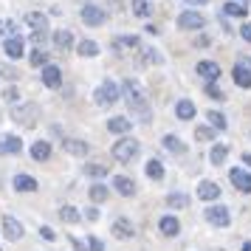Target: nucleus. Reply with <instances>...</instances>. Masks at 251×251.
Wrapping results in <instances>:
<instances>
[{
    "mask_svg": "<svg viewBox=\"0 0 251 251\" xmlns=\"http://www.w3.org/2000/svg\"><path fill=\"white\" fill-rule=\"evenodd\" d=\"M122 93H125L127 104H130V113L141 116V122H150V99H147V91H144V85L138 79H130L127 76L125 82H122Z\"/></svg>",
    "mask_w": 251,
    "mask_h": 251,
    "instance_id": "obj_1",
    "label": "nucleus"
},
{
    "mask_svg": "<svg viewBox=\"0 0 251 251\" xmlns=\"http://www.w3.org/2000/svg\"><path fill=\"white\" fill-rule=\"evenodd\" d=\"M119 96H122V91H119V85L110 79H104L99 88H96V93H93V99H96V104L99 107H113L116 102H119Z\"/></svg>",
    "mask_w": 251,
    "mask_h": 251,
    "instance_id": "obj_2",
    "label": "nucleus"
},
{
    "mask_svg": "<svg viewBox=\"0 0 251 251\" xmlns=\"http://www.w3.org/2000/svg\"><path fill=\"white\" fill-rule=\"evenodd\" d=\"M138 150H141V144H138L136 138H130V136H125V138H119L113 144V158L116 161H130V158H136L138 155Z\"/></svg>",
    "mask_w": 251,
    "mask_h": 251,
    "instance_id": "obj_3",
    "label": "nucleus"
},
{
    "mask_svg": "<svg viewBox=\"0 0 251 251\" xmlns=\"http://www.w3.org/2000/svg\"><path fill=\"white\" fill-rule=\"evenodd\" d=\"M37 116H40V107H37L34 102L17 104V107H14V110H12V119H14V122H17V125H23V127H34Z\"/></svg>",
    "mask_w": 251,
    "mask_h": 251,
    "instance_id": "obj_4",
    "label": "nucleus"
},
{
    "mask_svg": "<svg viewBox=\"0 0 251 251\" xmlns=\"http://www.w3.org/2000/svg\"><path fill=\"white\" fill-rule=\"evenodd\" d=\"M82 23L85 25H104V20H107V12H104L102 6H96V3H88V6H82Z\"/></svg>",
    "mask_w": 251,
    "mask_h": 251,
    "instance_id": "obj_5",
    "label": "nucleus"
},
{
    "mask_svg": "<svg viewBox=\"0 0 251 251\" xmlns=\"http://www.w3.org/2000/svg\"><path fill=\"white\" fill-rule=\"evenodd\" d=\"M178 25H181L183 31H201L206 25V17L201 12H195V9H189V12H181L178 14Z\"/></svg>",
    "mask_w": 251,
    "mask_h": 251,
    "instance_id": "obj_6",
    "label": "nucleus"
},
{
    "mask_svg": "<svg viewBox=\"0 0 251 251\" xmlns=\"http://www.w3.org/2000/svg\"><path fill=\"white\" fill-rule=\"evenodd\" d=\"M206 220H209L212 226H217V228H226L228 223H231V215H228L226 206L215 203V206H206Z\"/></svg>",
    "mask_w": 251,
    "mask_h": 251,
    "instance_id": "obj_7",
    "label": "nucleus"
},
{
    "mask_svg": "<svg viewBox=\"0 0 251 251\" xmlns=\"http://www.w3.org/2000/svg\"><path fill=\"white\" fill-rule=\"evenodd\" d=\"M3 234L12 240V243H17V240H23L25 228H23V223H20L14 215H3Z\"/></svg>",
    "mask_w": 251,
    "mask_h": 251,
    "instance_id": "obj_8",
    "label": "nucleus"
},
{
    "mask_svg": "<svg viewBox=\"0 0 251 251\" xmlns=\"http://www.w3.org/2000/svg\"><path fill=\"white\" fill-rule=\"evenodd\" d=\"M3 51H6V57L9 59H20L25 54V40L20 34L6 37V40H3Z\"/></svg>",
    "mask_w": 251,
    "mask_h": 251,
    "instance_id": "obj_9",
    "label": "nucleus"
},
{
    "mask_svg": "<svg viewBox=\"0 0 251 251\" xmlns=\"http://www.w3.org/2000/svg\"><path fill=\"white\" fill-rule=\"evenodd\" d=\"M62 150L71 152V155H76V158H85L91 152V144L82 141V138H62Z\"/></svg>",
    "mask_w": 251,
    "mask_h": 251,
    "instance_id": "obj_10",
    "label": "nucleus"
},
{
    "mask_svg": "<svg viewBox=\"0 0 251 251\" xmlns=\"http://www.w3.org/2000/svg\"><path fill=\"white\" fill-rule=\"evenodd\" d=\"M195 71H198V76H203L206 82H217V79H220V65L212 62V59H201Z\"/></svg>",
    "mask_w": 251,
    "mask_h": 251,
    "instance_id": "obj_11",
    "label": "nucleus"
},
{
    "mask_svg": "<svg viewBox=\"0 0 251 251\" xmlns=\"http://www.w3.org/2000/svg\"><path fill=\"white\" fill-rule=\"evenodd\" d=\"M113 237H116V240H130V237H136V226H133L127 217H116V220H113Z\"/></svg>",
    "mask_w": 251,
    "mask_h": 251,
    "instance_id": "obj_12",
    "label": "nucleus"
},
{
    "mask_svg": "<svg viewBox=\"0 0 251 251\" xmlns=\"http://www.w3.org/2000/svg\"><path fill=\"white\" fill-rule=\"evenodd\" d=\"M23 150V141L17 136H12V133H3L0 136V155H17Z\"/></svg>",
    "mask_w": 251,
    "mask_h": 251,
    "instance_id": "obj_13",
    "label": "nucleus"
},
{
    "mask_svg": "<svg viewBox=\"0 0 251 251\" xmlns=\"http://www.w3.org/2000/svg\"><path fill=\"white\" fill-rule=\"evenodd\" d=\"M228 178H231V183H234V189H240V192H251V172L240 170V167H234V170L228 172Z\"/></svg>",
    "mask_w": 251,
    "mask_h": 251,
    "instance_id": "obj_14",
    "label": "nucleus"
},
{
    "mask_svg": "<svg viewBox=\"0 0 251 251\" xmlns=\"http://www.w3.org/2000/svg\"><path fill=\"white\" fill-rule=\"evenodd\" d=\"M12 183H14V189H17V192H37V189H40L37 178H34V175H25V172H17Z\"/></svg>",
    "mask_w": 251,
    "mask_h": 251,
    "instance_id": "obj_15",
    "label": "nucleus"
},
{
    "mask_svg": "<svg viewBox=\"0 0 251 251\" xmlns=\"http://www.w3.org/2000/svg\"><path fill=\"white\" fill-rule=\"evenodd\" d=\"M158 228H161V234H164V237H178V234H181V220H178V217H172V215H164L158 220Z\"/></svg>",
    "mask_w": 251,
    "mask_h": 251,
    "instance_id": "obj_16",
    "label": "nucleus"
},
{
    "mask_svg": "<svg viewBox=\"0 0 251 251\" xmlns=\"http://www.w3.org/2000/svg\"><path fill=\"white\" fill-rule=\"evenodd\" d=\"M127 48H130V51H138V48H141V40H138L136 34H125V37H116L113 40V51L116 54H125Z\"/></svg>",
    "mask_w": 251,
    "mask_h": 251,
    "instance_id": "obj_17",
    "label": "nucleus"
},
{
    "mask_svg": "<svg viewBox=\"0 0 251 251\" xmlns=\"http://www.w3.org/2000/svg\"><path fill=\"white\" fill-rule=\"evenodd\" d=\"M43 85H46V88H59V85H62V68L48 62L46 68H43Z\"/></svg>",
    "mask_w": 251,
    "mask_h": 251,
    "instance_id": "obj_18",
    "label": "nucleus"
},
{
    "mask_svg": "<svg viewBox=\"0 0 251 251\" xmlns=\"http://www.w3.org/2000/svg\"><path fill=\"white\" fill-rule=\"evenodd\" d=\"M113 189L119 195H125V198H133V195H136V181L127 178V175H116L113 178Z\"/></svg>",
    "mask_w": 251,
    "mask_h": 251,
    "instance_id": "obj_19",
    "label": "nucleus"
},
{
    "mask_svg": "<svg viewBox=\"0 0 251 251\" xmlns=\"http://www.w3.org/2000/svg\"><path fill=\"white\" fill-rule=\"evenodd\" d=\"M130 127H133V119L130 116H113V119H107V130L110 133L125 136V133H130Z\"/></svg>",
    "mask_w": 251,
    "mask_h": 251,
    "instance_id": "obj_20",
    "label": "nucleus"
},
{
    "mask_svg": "<svg viewBox=\"0 0 251 251\" xmlns=\"http://www.w3.org/2000/svg\"><path fill=\"white\" fill-rule=\"evenodd\" d=\"M198 198L201 201H217L220 198V186L215 181H201L198 183Z\"/></svg>",
    "mask_w": 251,
    "mask_h": 251,
    "instance_id": "obj_21",
    "label": "nucleus"
},
{
    "mask_svg": "<svg viewBox=\"0 0 251 251\" xmlns=\"http://www.w3.org/2000/svg\"><path fill=\"white\" fill-rule=\"evenodd\" d=\"M25 20V25L31 28V31H48V17L46 14H40V12H28L23 17Z\"/></svg>",
    "mask_w": 251,
    "mask_h": 251,
    "instance_id": "obj_22",
    "label": "nucleus"
},
{
    "mask_svg": "<svg viewBox=\"0 0 251 251\" xmlns=\"http://www.w3.org/2000/svg\"><path fill=\"white\" fill-rule=\"evenodd\" d=\"M51 43H54V48H57V51H68V48L74 46V34H71V31H65V28H59V31H54V34H51Z\"/></svg>",
    "mask_w": 251,
    "mask_h": 251,
    "instance_id": "obj_23",
    "label": "nucleus"
},
{
    "mask_svg": "<svg viewBox=\"0 0 251 251\" xmlns=\"http://www.w3.org/2000/svg\"><path fill=\"white\" fill-rule=\"evenodd\" d=\"M231 76H234V85L237 88H251V71L246 68V65H234V71H231Z\"/></svg>",
    "mask_w": 251,
    "mask_h": 251,
    "instance_id": "obj_24",
    "label": "nucleus"
},
{
    "mask_svg": "<svg viewBox=\"0 0 251 251\" xmlns=\"http://www.w3.org/2000/svg\"><path fill=\"white\" fill-rule=\"evenodd\" d=\"M175 116L181 119V122H189L195 116V104L189 99H181V102H175Z\"/></svg>",
    "mask_w": 251,
    "mask_h": 251,
    "instance_id": "obj_25",
    "label": "nucleus"
},
{
    "mask_svg": "<svg viewBox=\"0 0 251 251\" xmlns=\"http://www.w3.org/2000/svg\"><path fill=\"white\" fill-rule=\"evenodd\" d=\"M223 14H226V17H240V20H243V17L249 14V6H246V3H237V0H231V3L223 6Z\"/></svg>",
    "mask_w": 251,
    "mask_h": 251,
    "instance_id": "obj_26",
    "label": "nucleus"
},
{
    "mask_svg": "<svg viewBox=\"0 0 251 251\" xmlns=\"http://www.w3.org/2000/svg\"><path fill=\"white\" fill-rule=\"evenodd\" d=\"M31 158L34 161H48L51 158V144H48V141H34V144H31Z\"/></svg>",
    "mask_w": 251,
    "mask_h": 251,
    "instance_id": "obj_27",
    "label": "nucleus"
},
{
    "mask_svg": "<svg viewBox=\"0 0 251 251\" xmlns=\"http://www.w3.org/2000/svg\"><path fill=\"white\" fill-rule=\"evenodd\" d=\"M130 9L136 17H150L152 14V0H130Z\"/></svg>",
    "mask_w": 251,
    "mask_h": 251,
    "instance_id": "obj_28",
    "label": "nucleus"
},
{
    "mask_svg": "<svg viewBox=\"0 0 251 251\" xmlns=\"http://www.w3.org/2000/svg\"><path fill=\"white\" fill-rule=\"evenodd\" d=\"M144 172H147V178H152V181H161V178H164V164H161L158 158H150Z\"/></svg>",
    "mask_w": 251,
    "mask_h": 251,
    "instance_id": "obj_29",
    "label": "nucleus"
},
{
    "mask_svg": "<svg viewBox=\"0 0 251 251\" xmlns=\"http://www.w3.org/2000/svg\"><path fill=\"white\" fill-rule=\"evenodd\" d=\"M167 206H172V209H186V206H189V195L170 192V195H167Z\"/></svg>",
    "mask_w": 251,
    "mask_h": 251,
    "instance_id": "obj_30",
    "label": "nucleus"
},
{
    "mask_svg": "<svg viewBox=\"0 0 251 251\" xmlns=\"http://www.w3.org/2000/svg\"><path fill=\"white\" fill-rule=\"evenodd\" d=\"M88 195H91L93 203H104L107 201V183H93L91 189H88Z\"/></svg>",
    "mask_w": 251,
    "mask_h": 251,
    "instance_id": "obj_31",
    "label": "nucleus"
},
{
    "mask_svg": "<svg viewBox=\"0 0 251 251\" xmlns=\"http://www.w3.org/2000/svg\"><path fill=\"white\" fill-rule=\"evenodd\" d=\"M206 119H209V125L215 127V130H226V127H228L226 116L220 113V110H209V113H206Z\"/></svg>",
    "mask_w": 251,
    "mask_h": 251,
    "instance_id": "obj_32",
    "label": "nucleus"
},
{
    "mask_svg": "<svg viewBox=\"0 0 251 251\" xmlns=\"http://www.w3.org/2000/svg\"><path fill=\"white\" fill-rule=\"evenodd\" d=\"M164 147L170 150V152H178V155H181V152H186V144H183L178 136H164Z\"/></svg>",
    "mask_w": 251,
    "mask_h": 251,
    "instance_id": "obj_33",
    "label": "nucleus"
},
{
    "mask_svg": "<svg viewBox=\"0 0 251 251\" xmlns=\"http://www.w3.org/2000/svg\"><path fill=\"white\" fill-rule=\"evenodd\" d=\"M226 155H228V147H226V144H215V147H212V152H209V161L220 167V164L226 161Z\"/></svg>",
    "mask_w": 251,
    "mask_h": 251,
    "instance_id": "obj_34",
    "label": "nucleus"
},
{
    "mask_svg": "<svg viewBox=\"0 0 251 251\" xmlns=\"http://www.w3.org/2000/svg\"><path fill=\"white\" fill-rule=\"evenodd\" d=\"M88 178H107V164H85Z\"/></svg>",
    "mask_w": 251,
    "mask_h": 251,
    "instance_id": "obj_35",
    "label": "nucleus"
},
{
    "mask_svg": "<svg viewBox=\"0 0 251 251\" xmlns=\"http://www.w3.org/2000/svg\"><path fill=\"white\" fill-rule=\"evenodd\" d=\"M28 62H31L34 68H46V65H48V51L34 48V51H31V57H28Z\"/></svg>",
    "mask_w": 251,
    "mask_h": 251,
    "instance_id": "obj_36",
    "label": "nucleus"
},
{
    "mask_svg": "<svg viewBox=\"0 0 251 251\" xmlns=\"http://www.w3.org/2000/svg\"><path fill=\"white\" fill-rule=\"evenodd\" d=\"M76 51H79V57H96V54H99V46H96L93 40H82Z\"/></svg>",
    "mask_w": 251,
    "mask_h": 251,
    "instance_id": "obj_37",
    "label": "nucleus"
},
{
    "mask_svg": "<svg viewBox=\"0 0 251 251\" xmlns=\"http://www.w3.org/2000/svg\"><path fill=\"white\" fill-rule=\"evenodd\" d=\"M195 138H198V141H215V127L212 125H201L198 130H195Z\"/></svg>",
    "mask_w": 251,
    "mask_h": 251,
    "instance_id": "obj_38",
    "label": "nucleus"
},
{
    "mask_svg": "<svg viewBox=\"0 0 251 251\" xmlns=\"http://www.w3.org/2000/svg\"><path fill=\"white\" fill-rule=\"evenodd\" d=\"M59 217H62L65 223H76L82 215L76 212V209H74V206H62V209H59Z\"/></svg>",
    "mask_w": 251,
    "mask_h": 251,
    "instance_id": "obj_39",
    "label": "nucleus"
},
{
    "mask_svg": "<svg viewBox=\"0 0 251 251\" xmlns=\"http://www.w3.org/2000/svg\"><path fill=\"white\" fill-rule=\"evenodd\" d=\"M206 96H209V99H215V102H223V99H226V93L220 91L215 82H206Z\"/></svg>",
    "mask_w": 251,
    "mask_h": 251,
    "instance_id": "obj_40",
    "label": "nucleus"
},
{
    "mask_svg": "<svg viewBox=\"0 0 251 251\" xmlns=\"http://www.w3.org/2000/svg\"><path fill=\"white\" fill-rule=\"evenodd\" d=\"M17 34V23L14 20H0V37H14Z\"/></svg>",
    "mask_w": 251,
    "mask_h": 251,
    "instance_id": "obj_41",
    "label": "nucleus"
},
{
    "mask_svg": "<svg viewBox=\"0 0 251 251\" xmlns=\"http://www.w3.org/2000/svg\"><path fill=\"white\" fill-rule=\"evenodd\" d=\"M3 99H6L9 104H20V91H17L14 85H9V88L3 91Z\"/></svg>",
    "mask_w": 251,
    "mask_h": 251,
    "instance_id": "obj_42",
    "label": "nucleus"
},
{
    "mask_svg": "<svg viewBox=\"0 0 251 251\" xmlns=\"http://www.w3.org/2000/svg\"><path fill=\"white\" fill-rule=\"evenodd\" d=\"M51 40V31H31V43H34L37 48H43Z\"/></svg>",
    "mask_w": 251,
    "mask_h": 251,
    "instance_id": "obj_43",
    "label": "nucleus"
},
{
    "mask_svg": "<svg viewBox=\"0 0 251 251\" xmlns=\"http://www.w3.org/2000/svg\"><path fill=\"white\" fill-rule=\"evenodd\" d=\"M85 243H88V249H91V251H104V243H102L99 237H93V234L85 240Z\"/></svg>",
    "mask_w": 251,
    "mask_h": 251,
    "instance_id": "obj_44",
    "label": "nucleus"
},
{
    "mask_svg": "<svg viewBox=\"0 0 251 251\" xmlns=\"http://www.w3.org/2000/svg\"><path fill=\"white\" fill-rule=\"evenodd\" d=\"M40 234H43L48 243H51V240H57V234H54V228H51V226H40Z\"/></svg>",
    "mask_w": 251,
    "mask_h": 251,
    "instance_id": "obj_45",
    "label": "nucleus"
},
{
    "mask_svg": "<svg viewBox=\"0 0 251 251\" xmlns=\"http://www.w3.org/2000/svg\"><path fill=\"white\" fill-rule=\"evenodd\" d=\"M0 76H6V79H14V76H17V71L9 68V65H0Z\"/></svg>",
    "mask_w": 251,
    "mask_h": 251,
    "instance_id": "obj_46",
    "label": "nucleus"
},
{
    "mask_svg": "<svg viewBox=\"0 0 251 251\" xmlns=\"http://www.w3.org/2000/svg\"><path fill=\"white\" fill-rule=\"evenodd\" d=\"M240 34H243V40H246V43H251V23L240 25Z\"/></svg>",
    "mask_w": 251,
    "mask_h": 251,
    "instance_id": "obj_47",
    "label": "nucleus"
},
{
    "mask_svg": "<svg viewBox=\"0 0 251 251\" xmlns=\"http://www.w3.org/2000/svg\"><path fill=\"white\" fill-rule=\"evenodd\" d=\"M85 217H88V220H99V209H96V206H88V209H85Z\"/></svg>",
    "mask_w": 251,
    "mask_h": 251,
    "instance_id": "obj_48",
    "label": "nucleus"
},
{
    "mask_svg": "<svg viewBox=\"0 0 251 251\" xmlns=\"http://www.w3.org/2000/svg\"><path fill=\"white\" fill-rule=\"evenodd\" d=\"M71 246H74V251H88V243H82L76 237H71Z\"/></svg>",
    "mask_w": 251,
    "mask_h": 251,
    "instance_id": "obj_49",
    "label": "nucleus"
},
{
    "mask_svg": "<svg viewBox=\"0 0 251 251\" xmlns=\"http://www.w3.org/2000/svg\"><path fill=\"white\" fill-rule=\"evenodd\" d=\"M237 62H240V65H246V68L251 71V57H237Z\"/></svg>",
    "mask_w": 251,
    "mask_h": 251,
    "instance_id": "obj_50",
    "label": "nucleus"
},
{
    "mask_svg": "<svg viewBox=\"0 0 251 251\" xmlns=\"http://www.w3.org/2000/svg\"><path fill=\"white\" fill-rule=\"evenodd\" d=\"M243 164H246V167L251 170V152H246V155H243Z\"/></svg>",
    "mask_w": 251,
    "mask_h": 251,
    "instance_id": "obj_51",
    "label": "nucleus"
},
{
    "mask_svg": "<svg viewBox=\"0 0 251 251\" xmlns=\"http://www.w3.org/2000/svg\"><path fill=\"white\" fill-rule=\"evenodd\" d=\"M186 3H198V6H203V3H209V0H186Z\"/></svg>",
    "mask_w": 251,
    "mask_h": 251,
    "instance_id": "obj_52",
    "label": "nucleus"
},
{
    "mask_svg": "<svg viewBox=\"0 0 251 251\" xmlns=\"http://www.w3.org/2000/svg\"><path fill=\"white\" fill-rule=\"evenodd\" d=\"M243 251H251V240L249 243H243Z\"/></svg>",
    "mask_w": 251,
    "mask_h": 251,
    "instance_id": "obj_53",
    "label": "nucleus"
},
{
    "mask_svg": "<svg viewBox=\"0 0 251 251\" xmlns=\"http://www.w3.org/2000/svg\"><path fill=\"white\" fill-rule=\"evenodd\" d=\"M243 3H251V0H243Z\"/></svg>",
    "mask_w": 251,
    "mask_h": 251,
    "instance_id": "obj_54",
    "label": "nucleus"
}]
</instances>
